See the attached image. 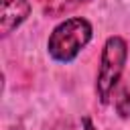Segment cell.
Instances as JSON below:
<instances>
[{
  "mask_svg": "<svg viewBox=\"0 0 130 130\" xmlns=\"http://www.w3.org/2000/svg\"><path fill=\"white\" fill-rule=\"evenodd\" d=\"M91 35H93V28H91L89 20L67 18L61 24H57L53 28V32L49 35L47 51H49L51 59H55L59 63H71L83 51V47L91 41Z\"/></svg>",
  "mask_w": 130,
  "mask_h": 130,
  "instance_id": "1",
  "label": "cell"
},
{
  "mask_svg": "<svg viewBox=\"0 0 130 130\" xmlns=\"http://www.w3.org/2000/svg\"><path fill=\"white\" fill-rule=\"evenodd\" d=\"M126 57H128V45L122 37H110L104 43L100 69L95 77V93L102 104H108L116 83L120 81V75L126 65Z\"/></svg>",
  "mask_w": 130,
  "mask_h": 130,
  "instance_id": "2",
  "label": "cell"
},
{
  "mask_svg": "<svg viewBox=\"0 0 130 130\" xmlns=\"http://www.w3.org/2000/svg\"><path fill=\"white\" fill-rule=\"evenodd\" d=\"M30 14L28 0H0V30L2 35H10L18 28Z\"/></svg>",
  "mask_w": 130,
  "mask_h": 130,
  "instance_id": "3",
  "label": "cell"
},
{
  "mask_svg": "<svg viewBox=\"0 0 130 130\" xmlns=\"http://www.w3.org/2000/svg\"><path fill=\"white\" fill-rule=\"evenodd\" d=\"M116 108H118L120 116L128 118L130 116V93H122V98L116 102Z\"/></svg>",
  "mask_w": 130,
  "mask_h": 130,
  "instance_id": "4",
  "label": "cell"
},
{
  "mask_svg": "<svg viewBox=\"0 0 130 130\" xmlns=\"http://www.w3.org/2000/svg\"><path fill=\"white\" fill-rule=\"evenodd\" d=\"M81 122H83V128H85V130H95V126H93V122H91V120H89L87 116H85V118H83Z\"/></svg>",
  "mask_w": 130,
  "mask_h": 130,
  "instance_id": "5",
  "label": "cell"
},
{
  "mask_svg": "<svg viewBox=\"0 0 130 130\" xmlns=\"http://www.w3.org/2000/svg\"><path fill=\"white\" fill-rule=\"evenodd\" d=\"M75 2H91V0H75Z\"/></svg>",
  "mask_w": 130,
  "mask_h": 130,
  "instance_id": "6",
  "label": "cell"
},
{
  "mask_svg": "<svg viewBox=\"0 0 130 130\" xmlns=\"http://www.w3.org/2000/svg\"><path fill=\"white\" fill-rule=\"evenodd\" d=\"M10 130H18V128H10Z\"/></svg>",
  "mask_w": 130,
  "mask_h": 130,
  "instance_id": "7",
  "label": "cell"
}]
</instances>
